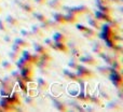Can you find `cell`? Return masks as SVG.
Masks as SVG:
<instances>
[{"label": "cell", "instance_id": "11a10c76", "mask_svg": "<svg viewBox=\"0 0 123 112\" xmlns=\"http://www.w3.org/2000/svg\"><path fill=\"white\" fill-rule=\"evenodd\" d=\"M109 3H115V4H121L122 3V0H108Z\"/></svg>", "mask_w": 123, "mask_h": 112}, {"label": "cell", "instance_id": "91938a15", "mask_svg": "<svg viewBox=\"0 0 123 112\" xmlns=\"http://www.w3.org/2000/svg\"><path fill=\"white\" fill-rule=\"evenodd\" d=\"M0 61H1V56H0Z\"/></svg>", "mask_w": 123, "mask_h": 112}, {"label": "cell", "instance_id": "836d02e7", "mask_svg": "<svg viewBox=\"0 0 123 112\" xmlns=\"http://www.w3.org/2000/svg\"><path fill=\"white\" fill-rule=\"evenodd\" d=\"M104 51H105V47H103L99 42H95L92 45V52H93L94 54H96L97 56Z\"/></svg>", "mask_w": 123, "mask_h": 112}, {"label": "cell", "instance_id": "f907efd6", "mask_svg": "<svg viewBox=\"0 0 123 112\" xmlns=\"http://www.w3.org/2000/svg\"><path fill=\"white\" fill-rule=\"evenodd\" d=\"M39 27L41 28V29L44 31V30H50L51 28H50V25H49V23H48V21L47 22H43V23H39Z\"/></svg>", "mask_w": 123, "mask_h": 112}, {"label": "cell", "instance_id": "681fc988", "mask_svg": "<svg viewBox=\"0 0 123 112\" xmlns=\"http://www.w3.org/2000/svg\"><path fill=\"white\" fill-rule=\"evenodd\" d=\"M11 51L16 52V53L21 54V53H22V51H23V49H22L21 47H18L17 44H15V43H13V42H12V45H11Z\"/></svg>", "mask_w": 123, "mask_h": 112}, {"label": "cell", "instance_id": "ee69618b", "mask_svg": "<svg viewBox=\"0 0 123 112\" xmlns=\"http://www.w3.org/2000/svg\"><path fill=\"white\" fill-rule=\"evenodd\" d=\"M25 101L29 107H35L36 106V99H35L34 97H31V96H27V97L25 98Z\"/></svg>", "mask_w": 123, "mask_h": 112}, {"label": "cell", "instance_id": "9a60e30c", "mask_svg": "<svg viewBox=\"0 0 123 112\" xmlns=\"http://www.w3.org/2000/svg\"><path fill=\"white\" fill-rule=\"evenodd\" d=\"M0 108L2 109V111H15V107L11 104L8 100L6 97H3L0 99Z\"/></svg>", "mask_w": 123, "mask_h": 112}, {"label": "cell", "instance_id": "3957f363", "mask_svg": "<svg viewBox=\"0 0 123 112\" xmlns=\"http://www.w3.org/2000/svg\"><path fill=\"white\" fill-rule=\"evenodd\" d=\"M109 79H110L112 85L118 89L123 88V77L122 73L120 71H113L111 73H109Z\"/></svg>", "mask_w": 123, "mask_h": 112}, {"label": "cell", "instance_id": "bcb514c9", "mask_svg": "<svg viewBox=\"0 0 123 112\" xmlns=\"http://www.w3.org/2000/svg\"><path fill=\"white\" fill-rule=\"evenodd\" d=\"M43 43H44L45 47H50V49H53V47H54V41L52 40V38H44Z\"/></svg>", "mask_w": 123, "mask_h": 112}, {"label": "cell", "instance_id": "ba28073f", "mask_svg": "<svg viewBox=\"0 0 123 112\" xmlns=\"http://www.w3.org/2000/svg\"><path fill=\"white\" fill-rule=\"evenodd\" d=\"M98 96L103 99V101H109L112 99V94L109 92L108 88L103 86V84L98 85Z\"/></svg>", "mask_w": 123, "mask_h": 112}, {"label": "cell", "instance_id": "e0dca14e", "mask_svg": "<svg viewBox=\"0 0 123 112\" xmlns=\"http://www.w3.org/2000/svg\"><path fill=\"white\" fill-rule=\"evenodd\" d=\"M52 40L54 42H64L66 43L68 40L67 36L65 34H63L62 31H55L53 35H52Z\"/></svg>", "mask_w": 123, "mask_h": 112}, {"label": "cell", "instance_id": "be15d7a7", "mask_svg": "<svg viewBox=\"0 0 123 112\" xmlns=\"http://www.w3.org/2000/svg\"><path fill=\"white\" fill-rule=\"evenodd\" d=\"M0 42H1V39H0Z\"/></svg>", "mask_w": 123, "mask_h": 112}, {"label": "cell", "instance_id": "7bdbcfd3", "mask_svg": "<svg viewBox=\"0 0 123 112\" xmlns=\"http://www.w3.org/2000/svg\"><path fill=\"white\" fill-rule=\"evenodd\" d=\"M40 59H42V60H44V61H48V63H52V61H53V57L50 55L49 52H47V53H44V54H41Z\"/></svg>", "mask_w": 123, "mask_h": 112}, {"label": "cell", "instance_id": "db71d44e", "mask_svg": "<svg viewBox=\"0 0 123 112\" xmlns=\"http://www.w3.org/2000/svg\"><path fill=\"white\" fill-rule=\"evenodd\" d=\"M2 40H3L6 43H8V44H11V42H12V39H11V37L8 36V35H6V36H4L3 38H2Z\"/></svg>", "mask_w": 123, "mask_h": 112}, {"label": "cell", "instance_id": "cb8c5ba5", "mask_svg": "<svg viewBox=\"0 0 123 112\" xmlns=\"http://www.w3.org/2000/svg\"><path fill=\"white\" fill-rule=\"evenodd\" d=\"M82 35L87 40H94V39L97 38V31L93 28H87L84 32H82Z\"/></svg>", "mask_w": 123, "mask_h": 112}, {"label": "cell", "instance_id": "816d5d0a", "mask_svg": "<svg viewBox=\"0 0 123 112\" xmlns=\"http://www.w3.org/2000/svg\"><path fill=\"white\" fill-rule=\"evenodd\" d=\"M76 28H77V29H78L80 32H84L89 27H87V26H85V25H83V24H78V23H76Z\"/></svg>", "mask_w": 123, "mask_h": 112}, {"label": "cell", "instance_id": "4dcf8cb0", "mask_svg": "<svg viewBox=\"0 0 123 112\" xmlns=\"http://www.w3.org/2000/svg\"><path fill=\"white\" fill-rule=\"evenodd\" d=\"M21 57H23L27 63H29L30 65H34V54L30 53L27 50H23L21 53Z\"/></svg>", "mask_w": 123, "mask_h": 112}, {"label": "cell", "instance_id": "6f0895ef", "mask_svg": "<svg viewBox=\"0 0 123 112\" xmlns=\"http://www.w3.org/2000/svg\"><path fill=\"white\" fill-rule=\"evenodd\" d=\"M23 2H27V1H30V0H22Z\"/></svg>", "mask_w": 123, "mask_h": 112}, {"label": "cell", "instance_id": "484cf974", "mask_svg": "<svg viewBox=\"0 0 123 112\" xmlns=\"http://www.w3.org/2000/svg\"><path fill=\"white\" fill-rule=\"evenodd\" d=\"M13 43L17 44L18 47H21L22 49H25V47H29V42H28V40L26 38H24V37H22V36L21 37H17V38H14Z\"/></svg>", "mask_w": 123, "mask_h": 112}, {"label": "cell", "instance_id": "9f6ffc18", "mask_svg": "<svg viewBox=\"0 0 123 112\" xmlns=\"http://www.w3.org/2000/svg\"><path fill=\"white\" fill-rule=\"evenodd\" d=\"M118 98L120 100L123 99V94H122V89H118Z\"/></svg>", "mask_w": 123, "mask_h": 112}, {"label": "cell", "instance_id": "7c38bea8", "mask_svg": "<svg viewBox=\"0 0 123 112\" xmlns=\"http://www.w3.org/2000/svg\"><path fill=\"white\" fill-rule=\"evenodd\" d=\"M96 71L98 72L99 74H102L103 77H108L109 73H111V72L113 71H117V70H115L111 66L109 65H104V66H98L96 67Z\"/></svg>", "mask_w": 123, "mask_h": 112}, {"label": "cell", "instance_id": "d6a6232c", "mask_svg": "<svg viewBox=\"0 0 123 112\" xmlns=\"http://www.w3.org/2000/svg\"><path fill=\"white\" fill-rule=\"evenodd\" d=\"M31 14H32V16H34V18L36 19L37 22H39V23H43V22H47L48 19H49L45 16V14H43V13H41V12H37L36 10H35Z\"/></svg>", "mask_w": 123, "mask_h": 112}, {"label": "cell", "instance_id": "f546056e", "mask_svg": "<svg viewBox=\"0 0 123 112\" xmlns=\"http://www.w3.org/2000/svg\"><path fill=\"white\" fill-rule=\"evenodd\" d=\"M34 51L35 53H37L38 55H41V54H44L47 52H49L48 47H45L44 44H41V43H34Z\"/></svg>", "mask_w": 123, "mask_h": 112}, {"label": "cell", "instance_id": "60d3db41", "mask_svg": "<svg viewBox=\"0 0 123 112\" xmlns=\"http://www.w3.org/2000/svg\"><path fill=\"white\" fill-rule=\"evenodd\" d=\"M112 51H113V53H115V55H119L120 56L123 53V49H122L121 44H120V43H117V44L113 47Z\"/></svg>", "mask_w": 123, "mask_h": 112}, {"label": "cell", "instance_id": "c3c4849f", "mask_svg": "<svg viewBox=\"0 0 123 112\" xmlns=\"http://www.w3.org/2000/svg\"><path fill=\"white\" fill-rule=\"evenodd\" d=\"M16 82L18 83V85H19V87L22 88V91H23V92H26V89H27V82H25V81H24L22 78L18 79Z\"/></svg>", "mask_w": 123, "mask_h": 112}, {"label": "cell", "instance_id": "ffe728a7", "mask_svg": "<svg viewBox=\"0 0 123 112\" xmlns=\"http://www.w3.org/2000/svg\"><path fill=\"white\" fill-rule=\"evenodd\" d=\"M19 8H21V10L23 11L24 13H26V14H31L35 11V6L32 3H30V1L23 2Z\"/></svg>", "mask_w": 123, "mask_h": 112}, {"label": "cell", "instance_id": "f5cc1de1", "mask_svg": "<svg viewBox=\"0 0 123 112\" xmlns=\"http://www.w3.org/2000/svg\"><path fill=\"white\" fill-rule=\"evenodd\" d=\"M47 1L48 0H32V2L38 4V6H44V4H47Z\"/></svg>", "mask_w": 123, "mask_h": 112}, {"label": "cell", "instance_id": "74e56055", "mask_svg": "<svg viewBox=\"0 0 123 112\" xmlns=\"http://www.w3.org/2000/svg\"><path fill=\"white\" fill-rule=\"evenodd\" d=\"M110 66H111V67H112L115 70H117V71H120V72L122 71V64H121V61L119 60V58H117V57L113 59L112 64H111Z\"/></svg>", "mask_w": 123, "mask_h": 112}, {"label": "cell", "instance_id": "6da1fadb", "mask_svg": "<svg viewBox=\"0 0 123 112\" xmlns=\"http://www.w3.org/2000/svg\"><path fill=\"white\" fill-rule=\"evenodd\" d=\"M13 87H14V81L12 80L11 77L1 79V81H0V95L2 97L9 96L12 93Z\"/></svg>", "mask_w": 123, "mask_h": 112}, {"label": "cell", "instance_id": "30bf717a", "mask_svg": "<svg viewBox=\"0 0 123 112\" xmlns=\"http://www.w3.org/2000/svg\"><path fill=\"white\" fill-rule=\"evenodd\" d=\"M63 77L68 81H77V82H80L81 79L78 77V74L76 73V71L70 69H63ZM83 81V80H82Z\"/></svg>", "mask_w": 123, "mask_h": 112}, {"label": "cell", "instance_id": "8d00e7d4", "mask_svg": "<svg viewBox=\"0 0 123 112\" xmlns=\"http://www.w3.org/2000/svg\"><path fill=\"white\" fill-rule=\"evenodd\" d=\"M70 54H71V57H74V58H78L82 55V52H81L80 47H71V50H70Z\"/></svg>", "mask_w": 123, "mask_h": 112}, {"label": "cell", "instance_id": "b9f144b4", "mask_svg": "<svg viewBox=\"0 0 123 112\" xmlns=\"http://www.w3.org/2000/svg\"><path fill=\"white\" fill-rule=\"evenodd\" d=\"M8 56H9V58L11 59V61H13V63H14V61L16 60L17 58H19V57H21V54L16 53V52L10 51V52H9V53H8Z\"/></svg>", "mask_w": 123, "mask_h": 112}, {"label": "cell", "instance_id": "d6986e66", "mask_svg": "<svg viewBox=\"0 0 123 112\" xmlns=\"http://www.w3.org/2000/svg\"><path fill=\"white\" fill-rule=\"evenodd\" d=\"M96 9L107 14H112L113 8L109 3H96Z\"/></svg>", "mask_w": 123, "mask_h": 112}, {"label": "cell", "instance_id": "8992f818", "mask_svg": "<svg viewBox=\"0 0 123 112\" xmlns=\"http://www.w3.org/2000/svg\"><path fill=\"white\" fill-rule=\"evenodd\" d=\"M79 63L84 64V65H89V66H97L98 65V60L96 57H94L93 55H81L79 57Z\"/></svg>", "mask_w": 123, "mask_h": 112}, {"label": "cell", "instance_id": "7a4b0ae2", "mask_svg": "<svg viewBox=\"0 0 123 112\" xmlns=\"http://www.w3.org/2000/svg\"><path fill=\"white\" fill-rule=\"evenodd\" d=\"M76 73L78 74V77L81 79V80H92V79H94L96 77L95 72L93 71V70L89 69L87 67H85V66L83 65H80L79 64L78 68L76 69Z\"/></svg>", "mask_w": 123, "mask_h": 112}, {"label": "cell", "instance_id": "2e32d148", "mask_svg": "<svg viewBox=\"0 0 123 112\" xmlns=\"http://www.w3.org/2000/svg\"><path fill=\"white\" fill-rule=\"evenodd\" d=\"M52 15V19H53L55 23H57L58 25H66V22H65V16H64L63 13L57 12V11H54V12L51 13Z\"/></svg>", "mask_w": 123, "mask_h": 112}, {"label": "cell", "instance_id": "e575fe53", "mask_svg": "<svg viewBox=\"0 0 123 112\" xmlns=\"http://www.w3.org/2000/svg\"><path fill=\"white\" fill-rule=\"evenodd\" d=\"M47 4H48V6H49L50 9H52V10H54V11H60L62 9V6H63L62 3H58V2L55 1V0H50V1H47Z\"/></svg>", "mask_w": 123, "mask_h": 112}, {"label": "cell", "instance_id": "4316f807", "mask_svg": "<svg viewBox=\"0 0 123 112\" xmlns=\"http://www.w3.org/2000/svg\"><path fill=\"white\" fill-rule=\"evenodd\" d=\"M90 102L95 107H104V101H103V99L97 95V94H93V95H91Z\"/></svg>", "mask_w": 123, "mask_h": 112}, {"label": "cell", "instance_id": "d4e9b609", "mask_svg": "<svg viewBox=\"0 0 123 112\" xmlns=\"http://www.w3.org/2000/svg\"><path fill=\"white\" fill-rule=\"evenodd\" d=\"M52 105H53V108L54 109H56L57 111H67L68 110V108H67V105L65 104V102H63V101H61V100H58V99H54L53 100V102H52Z\"/></svg>", "mask_w": 123, "mask_h": 112}, {"label": "cell", "instance_id": "83f0119b", "mask_svg": "<svg viewBox=\"0 0 123 112\" xmlns=\"http://www.w3.org/2000/svg\"><path fill=\"white\" fill-rule=\"evenodd\" d=\"M100 57V58L104 60V63L106 64V65H109L110 66L111 64H112V61H113V59L116 58V56H113L112 54H108V53H105V51L104 52H102V53L98 55Z\"/></svg>", "mask_w": 123, "mask_h": 112}, {"label": "cell", "instance_id": "1f68e13d", "mask_svg": "<svg viewBox=\"0 0 123 112\" xmlns=\"http://www.w3.org/2000/svg\"><path fill=\"white\" fill-rule=\"evenodd\" d=\"M30 64L29 63H27V61L25 60V59L23 58V57H19V58H17L16 60L14 61V66L17 68L18 70H21V69H23V68H25V67H27V66H29ZM32 66V65H31Z\"/></svg>", "mask_w": 123, "mask_h": 112}, {"label": "cell", "instance_id": "5b68a950", "mask_svg": "<svg viewBox=\"0 0 123 112\" xmlns=\"http://www.w3.org/2000/svg\"><path fill=\"white\" fill-rule=\"evenodd\" d=\"M19 73H21V78L23 79L25 82H30V81L32 80V77H34V70H32L31 65L21 69L19 70Z\"/></svg>", "mask_w": 123, "mask_h": 112}, {"label": "cell", "instance_id": "5bb4252c", "mask_svg": "<svg viewBox=\"0 0 123 112\" xmlns=\"http://www.w3.org/2000/svg\"><path fill=\"white\" fill-rule=\"evenodd\" d=\"M37 87H38L39 92H41V93H45V92H48V89H49L50 84L45 79L39 77V78L37 79Z\"/></svg>", "mask_w": 123, "mask_h": 112}, {"label": "cell", "instance_id": "ab89813d", "mask_svg": "<svg viewBox=\"0 0 123 112\" xmlns=\"http://www.w3.org/2000/svg\"><path fill=\"white\" fill-rule=\"evenodd\" d=\"M10 72H11L10 77L12 78V80L14 81V82H16L18 79H21V73H19V70H14V69H13L12 71H10Z\"/></svg>", "mask_w": 123, "mask_h": 112}, {"label": "cell", "instance_id": "603a6c76", "mask_svg": "<svg viewBox=\"0 0 123 112\" xmlns=\"http://www.w3.org/2000/svg\"><path fill=\"white\" fill-rule=\"evenodd\" d=\"M65 16V22L66 24H76L78 23V19H79V16L74 13H69V12H66L64 14Z\"/></svg>", "mask_w": 123, "mask_h": 112}, {"label": "cell", "instance_id": "4fadbf2b", "mask_svg": "<svg viewBox=\"0 0 123 112\" xmlns=\"http://www.w3.org/2000/svg\"><path fill=\"white\" fill-rule=\"evenodd\" d=\"M4 21H6L8 27H10V28H16V27H18V26H19L18 18H17V17H15L14 15L8 14L6 16V18H4Z\"/></svg>", "mask_w": 123, "mask_h": 112}, {"label": "cell", "instance_id": "7402d4cb", "mask_svg": "<svg viewBox=\"0 0 123 112\" xmlns=\"http://www.w3.org/2000/svg\"><path fill=\"white\" fill-rule=\"evenodd\" d=\"M87 24H89V26L91 28H93V29H97V30H100V27H102V24H100L99 21H97V19L95 18V17L92 15V16H90L89 18H87Z\"/></svg>", "mask_w": 123, "mask_h": 112}, {"label": "cell", "instance_id": "44dd1931", "mask_svg": "<svg viewBox=\"0 0 123 112\" xmlns=\"http://www.w3.org/2000/svg\"><path fill=\"white\" fill-rule=\"evenodd\" d=\"M30 31L34 35L35 38H43V37H44V31H43V30L39 27V25H37V24L36 25H32L31 27H30Z\"/></svg>", "mask_w": 123, "mask_h": 112}, {"label": "cell", "instance_id": "680465c9", "mask_svg": "<svg viewBox=\"0 0 123 112\" xmlns=\"http://www.w3.org/2000/svg\"><path fill=\"white\" fill-rule=\"evenodd\" d=\"M0 12H2V8H1V6H0Z\"/></svg>", "mask_w": 123, "mask_h": 112}, {"label": "cell", "instance_id": "52a82bcc", "mask_svg": "<svg viewBox=\"0 0 123 112\" xmlns=\"http://www.w3.org/2000/svg\"><path fill=\"white\" fill-rule=\"evenodd\" d=\"M93 16L95 17L97 21L104 22V23H110V22L113 19L112 16H111V14H107V13H104V12H102V11L97 10V9H96V11L94 12Z\"/></svg>", "mask_w": 123, "mask_h": 112}, {"label": "cell", "instance_id": "277c9868", "mask_svg": "<svg viewBox=\"0 0 123 112\" xmlns=\"http://www.w3.org/2000/svg\"><path fill=\"white\" fill-rule=\"evenodd\" d=\"M100 30H102V35H100V37H102L104 40L112 39V36L116 34V29L110 25V24H108V23L102 25Z\"/></svg>", "mask_w": 123, "mask_h": 112}, {"label": "cell", "instance_id": "9c48e42d", "mask_svg": "<svg viewBox=\"0 0 123 112\" xmlns=\"http://www.w3.org/2000/svg\"><path fill=\"white\" fill-rule=\"evenodd\" d=\"M106 109L110 111H121L122 110V104L120 99H111L107 101Z\"/></svg>", "mask_w": 123, "mask_h": 112}, {"label": "cell", "instance_id": "7dc6e473", "mask_svg": "<svg viewBox=\"0 0 123 112\" xmlns=\"http://www.w3.org/2000/svg\"><path fill=\"white\" fill-rule=\"evenodd\" d=\"M117 44V42H116L115 40H112V39H108V40H105V45H106L107 47H108L109 50H112L113 47Z\"/></svg>", "mask_w": 123, "mask_h": 112}, {"label": "cell", "instance_id": "f1b7e54d", "mask_svg": "<svg viewBox=\"0 0 123 112\" xmlns=\"http://www.w3.org/2000/svg\"><path fill=\"white\" fill-rule=\"evenodd\" d=\"M0 65H1L2 70H3V71H6V72L12 71V70L15 68L14 64H13L12 61H10V60H2V59H1V61H0Z\"/></svg>", "mask_w": 123, "mask_h": 112}, {"label": "cell", "instance_id": "8fae6325", "mask_svg": "<svg viewBox=\"0 0 123 112\" xmlns=\"http://www.w3.org/2000/svg\"><path fill=\"white\" fill-rule=\"evenodd\" d=\"M6 98H8L9 101L15 107V109H16V107H18L22 105L21 96H19V94L17 93V92H12L9 96H6Z\"/></svg>", "mask_w": 123, "mask_h": 112}, {"label": "cell", "instance_id": "f6af8a7d", "mask_svg": "<svg viewBox=\"0 0 123 112\" xmlns=\"http://www.w3.org/2000/svg\"><path fill=\"white\" fill-rule=\"evenodd\" d=\"M8 30H9V27H8V25H6V21H4V19H1V18H0V31H2V32H8Z\"/></svg>", "mask_w": 123, "mask_h": 112}, {"label": "cell", "instance_id": "ac0fdd59", "mask_svg": "<svg viewBox=\"0 0 123 112\" xmlns=\"http://www.w3.org/2000/svg\"><path fill=\"white\" fill-rule=\"evenodd\" d=\"M53 50L57 52H61V53H69V47L66 43L64 42H54V47H53Z\"/></svg>", "mask_w": 123, "mask_h": 112}, {"label": "cell", "instance_id": "94428289", "mask_svg": "<svg viewBox=\"0 0 123 112\" xmlns=\"http://www.w3.org/2000/svg\"><path fill=\"white\" fill-rule=\"evenodd\" d=\"M1 79H2V78H1V77H0V81H1Z\"/></svg>", "mask_w": 123, "mask_h": 112}, {"label": "cell", "instance_id": "f35d334b", "mask_svg": "<svg viewBox=\"0 0 123 112\" xmlns=\"http://www.w3.org/2000/svg\"><path fill=\"white\" fill-rule=\"evenodd\" d=\"M19 35H21L22 37H24V38H28V39H35L34 35L31 34V31H30V29H21L19 30Z\"/></svg>", "mask_w": 123, "mask_h": 112}, {"label": "cell", "instance_id": "d590c367", "mask_svg": "<svg viewBox=\"0 0 123 112\" xmlns=\"http://www.w3.org/2000/svg\"><path fill=\"white\" fill-rule=\"evenodd\" d=\"M67 66H68V68H69L70 70L76 71V69L78 68V66H79V59L74 58V57H71V58L69 59V61H68Z\"/></svg>", "mask_w": 123, "mask_h": 112}, {"label": "cell", "instance_id": "6125c7cd", "mask_svg": "<svg viewBox=\"0 0 123 112\" xmlns=\"http://www.w3.org/2000/svg\"><path fill=\"white\" fill-rule=\"evenodd\" d=\"M0 111H2V109H1V108H0Z\"/></svg>", "mask_w": 123, "mask_h": 112}]
</instances>
